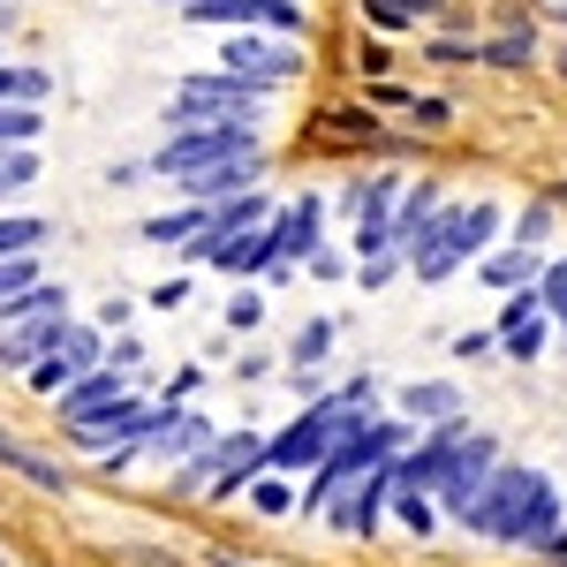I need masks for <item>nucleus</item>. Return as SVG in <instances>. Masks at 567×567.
Masks as SVG:
<instances>
[{"label":"nucleus","instance_id":"22","mask_svg":"<svg viewBox=\"0 0 567 567\" xmlns=\"http://www.w3.org/2000/svg\"><path fill=\"white\" fill-rule=\"evenodd\" d=\"M386 205H393V175L349 182V213H355V219H386ZM386 227H393V219H386Z\"/></svg>","mask_w":567,"mask_h":567},{"label":"nucleus","instance_id":"41","mask_svg":"<svg viewBox=\"0 0 567 567\" xmlns=\"http://www.w3.org/2000/svg\"><path fill=\"white\" fill-rule=\"evenodd\" d=\"M159 8H189V0H159Z\"/></svg>","mask_w":567,"mask_h":567},{"label":"nucleus","instance_id":"4","mask_svg":"<svg viewBox=\"0 0 567 567\" xmlns=\"http://www.w3.org/2000/svg\"><path fill=\"white\" fill-rule=\"evenodd\" d=\"M227 152H250V122H197V130H175L159 152H152V175H197V167H213Z\"/></svg>","mask_w":567,"mask_h":567},{"label":"nucleus","instance_id":"9","mask_svg":"<svg viewBox=\"0 0 567 567\" xmlns=\"http://www.w3.org/2000/svg\"><path fill=\"white\" fill-rule=\"evenodd\" d=\"M61 310H39V318H23V326H0V371H31L53 341H61Z\"/></svg>","mask_w":567,"mask_h":567},{"label":"nucleus","instance_id":"43","mask_svg":"<svg viewBox=\"0 0 567 567\" xmlns=\"http://www.w3.org/2000/svg\"><path fill=\"white\" fill-rule=\"evenodd\" d=\"M560 326H567V303H560Z\"/></svg>","mask_w":567,"mask_h":567},{"label":"nucleus","instance_id":"17","mask_svg":"<svg viewBox=\"0 0 567 567\" xmlns=\"http://www.w3.org/2000/svg\"><path fill=\"white\" fill-rule=\"evenodd\" d=\"M265 16V0H189L182 23H219V31H250Z\"/></svg>","mask_w":567,"mask_h":567},{"label":"nucleus","instance_id":"36","mask_svg":"<svg viewBox=\"0 0 567 567\" xmlns=\"http://www.w3.org/2000/svg\"><path fill=\"white\" fill-rule=\"evenodd\" d=\"M265 318V303L258 296H250V288H243V296H235V303H227V326H235V333H250V326H258Z\"/></svg>","mask_w":567,"mask_h":567},{"label":"nucleus","instance_id":"23","mask_svg":"<svg viewBox=\"0 0 567 567\" xmlns=\"http://www.w3.org/2000/svg\"><path fill=\"white\" fill-rule=\"evenodd\" d=\"M31 182H39V152L31 144H0V197L31 189Z\"/></svg>","mask_w":567,"mask_h":567},{"label":"nucleus","instance_id":"42","mask_svg":"<svg viewBox=\"0 0 567 567\" xmlns=\"http://www.w3.org/2000/svg\"><path fill=\"white\" fill-rule=\"evenodd\" d=\"M560 76H567V53H560Z\"/></svg>","mask_w":567,"mask_h":567},{"label":"nucleus","instance_id":"13","mask_svg":"<svg viewBox=\"0 0 567 567\" xmlns=\"http://www.w3.org/2000/svg\"><path fill=\"white\" fill-rule=\"evenodd\" d=\"M272 235H280V265H288V258H310V250H318V197L288 205V213L272 219Z\"/></svg>","mask_w":567,"mask_h":567},{"label":"nucleus","instance_id":"33","mask_svg":"<svg viewBox=\"0 0 567 567\" xmlns=\"http://www.w3.org/2000/svg\"><path fill=\"white\" fill-rule=\"evenodd\" d=\"M250 507H258V515H288L296 499H288V484H280V477H265L258 492H250Z\"/></svg>","mask_w":567,"mask_h":567},{"label":"nucleus","instance_id":"18","mask_svg":"<svg viewBox=\"0 0 567 567\" xmlns=\"http://www.w3.org/2000/svg\"><path fill=\"white\" fill-rule=\"evenodd\" d=\"M537 272H545V258L523 250V243H515V250H499V258H484V280H492V288H529Z\"/></svg>","mask_w":567,"mask_h":567},{"label":"nucleus","instance_id":"38","mask_svg":"<svg viewBox=\"0 0 567 567\" xmlns=\"http://www.w3.org/2000/svg\"><path fill=\"white\" fill-rule=\"evenodd\" d=\"M529 553H545V560H567V529H545V537H537Z\"/></svg>","mask_w":567,"mask_h":567},{"label":"nucleus","instance_id":"15","mask_svg":"<svg viewBox=\"0 0 567 567\" xmlns=\"http://www.w3.org/2000/svg\"><path fill=\"white\" fill-rule=\"evenodd\" d=\"M205 439H213V424H205V416H182V409H175V416L144 439V446H152V454H167V462H182V454H197Z\"/></svg>","mask_w":567,"mask_h":567},{"label":"nucleus","instance_id":"31","mask_svg":"<svg viewBox=\"0 0 567 567\" xmlns=\"http://www.w3.org/2000/svg\"><path fill=\"white\" fill-rule=\"evenodd\" d=\"M545 235H553V205H529V213L515 219V243H523V250H537Z\"/></svg>","mask_w":567,"mask_h":567},{"label":"nucleus","instance_id":"12","mask_svg":"<svg viewBox=\"0 0 567 567\" xmlns=\"http://www.w3.org/2000/svg\"><path fill=\"white\" fill-rule=\"evenodd\" d=\"M386 492H393V470L379 462V470H371L363 484H349V492H341V507H333V523L349 529V537H371V529H379V499H386Z\"/></svg>","mask_w":567,"mask_h":567},{"label":"nucleus","instance_id":"1","mask_svg":"<svg viewBox=\"0 0 567 567\" xmlns=\"http://www.w3.org/2000/svg\"><path fill=\"white\" fill-rule=\"evenodd\" d=\"M553 515H560L553 477H537V470H492L462 523L477 529V537H499V545H537L553 529Z\"/></svg>","mask_w":567,"mask_h":567},{"label":"nucleus","instance_id":"29","mask_svg":"<svg viewBox=\"0 0 567 567\" xmlns=\"http://www.w3.org/2000/svg\"><path fill=\"white\" fill-rule=\"evenodd\" d=\"M393 492H401V523L416 529V537H432V523H439V515H432V499H424L416 484H393Z\"/></svg>","mask_w":567,"mask_h":567},{"label":"nucleus","instance_id":"27","mask_svg":"<svg viewBox=\"0 0 567 567\" xmlns=\"http://www.w3.org/2000/svg\"><path fill=\"white\" fill-rule=\"evenodd\" d=\"M23 288H39V258H31V250H23V258H0V303L23 296Z\"/></svg>","mask_w":567,"mask_h":567},{"label":"nucleus","instance_id":"8","mask_svg":"<svg viewBox=\"0 0 567 567\" xmlns=\"http://www.w3.org/2000/svg\"><path fill=\"white\" fill-rule=\"evenodd\" d=\"M219 69H235V76H250V84H280V76L303 69V53H296V45H265V39H250V31H235V39L219 45Z\"/></svg>","mask_w":567,"mask_h":567},{"label":"nucleus","instance_id":"21","mask_svg":"<svg viewBox=\"0 0 567 567\" xmlns=\"http://www.w3.org/2000/svg\"><path fill=\"white\" fill-rule=\"evenodd\" d=\"M439 213V189L424 182V189H409V205H401V219H393V250H409L416 235H424V219Z\"/></svg>","mask_w":567,"mask_h":567},{"label":"nucleus","instance_id":"5","mask_svg":"<svg viewBox=\"0 0 567 567\" xmlns=\"http://www.w3.org/2000/svg\"><path fill=\"white\" fill-rule=\"evenodd\" d=\"M341 416H349V401H341V393H333V401H318L303 424H288V432L265 446V462H272V470H303V462H326V454H333V439H341Z\"/></svg>","mask_w":567,"mask_h":567},{"label":"nucleus","instance_id":"30","mask_svg":"<svg viewBox=\"0 0 567 567\" xmlns=\"http://www.w3.org/2000/svg\"><path fill=\"white\" fill-rule=\"evenodd\" d=\"M258 23H272L280 39H303V8H296V0H265V16H258Z\"/></svg>","mask_w":567,"mask_h":567},{"label":"nucleus","instance_id":"25","mask_svg":"<svg viewBox=\"0 0 567 567\" xmlns=\"http://www.w3.org/2000/svg\"><path fill=\"white\" fill-rule=\"evenodd\" d=\"M39 243H45V219L0 213V258H23V250H39Z\"/></svg>","mask_w":567,"mask_h":567},{"label":"nucleus","instance_id":"14","mask_svg":"<svg viewBox=\"0 0 567 567\" xmlns=\"http://www.w3.org/2000/svg\"><path fill=\"white\" fill-rule=\"evenodd\" d=\"M0 470H16V477L39 484V492H69V477H61V470H53L45 454H31L23 439H8V432H0Z\"/></svg>","mask_w":567,"mask_h":567},{"label":"nucleus","instance_id":"16","mask_svg":"<svg viewBox=\"0 0 567 567\" xmlns=\"http://www.w3.org/2000/svg\"><path fill=\"white\" fill-rule=\"evenodd\" d=\"M213 227V205H182V213H159V219H144V243H167V250H182L189 235H205Z\"/></svg>","mask_w":567,"mask_h":567},{"label":"nucleus","instance_id":"28","mask_svg":"<svg viewBox=\"0 0 567 567\" xmlns=\"http://www.w3.org/2000/svg\"><path fill=\"white\" fill-rule=\"evenodd\" d=\"M0 99H31V106H39L45 76H39V69H8V61H0Z\"/></svg>","mask_w":567,"mask_h":567},{"label":"nucleus","instance_id":"19","mask_svg":"<svg viewBox=\"0 0 567 567\" xmlns=\"http://www.w3.org/2000/svg\"><path fill=\"white\" fill-rule=\"evenodd\" d=\"M401 409H409V416H432V424H439V416H462V393L439 386V379H416V386L401 393Z\"/></svg>","mask_w":567,"mask_h":567},{"label":"nucleus","instance_id":"2","mask_svg":"<svg viewBox=\"0 0 567 567\" xmlns=\"http://www.w3.org/2000/svg\"><path fill=\"white\" fill-rule=\"evenodd\" d=\"M265 84L235 76V69H213V76H182V91L167 99V122L175 130H197V122H250L258 114Z\"/></svg>","mask_w":567,"mask_h":567},{"label":"nucleus","instance_id":"35","mask_svg":"<svg viewBox=\"0 0 567 567\" xmlns=\"http://www.w3.org/2000/svg\"><path fill=\"white\" fill-rule=\"evenodd\" d=\"M499 341H507V355H523V363H529V355L545 349V326L529 318V326H515V333H499Z\"/></svg>","mask_w":567,"mask_h":567},{"label":"nucleus","instance_id":"20","mask_svg":"<svg viewBox=\"0 0 567 567\" xmlns=\"http://www.w3.org/2000/svg\"><path fill=\"white\" fill-rule=\"evenodd\" d=\"M477 61H484V69H529V61H537V45H529V23H523V31H507V39H484V45H477Z\"/></svg>","mask_w":567,"mask_h":567},{"label":"nucleus","instance_id":"10","mask_svg":"<svg viewBox=\"0 0 567 567\" xmlns=\"http://www.w3.org/2000/svg\"><path fill=\"white\" fill-rule=\"evenodd\" d=\"M205 265H219V272H272V265H280V235H272V227H243V235H219Z\"/></svg>","mask_w":567,"mask_h":567},{"label":"nucleus","instance_id":"11","mask_svg":"<svg viewBox=\"0 0 567 567\" xmlns=\"http://www.w3.org/2000/svg\"><path fill=\"white\" fill-rule=\"evenodd\" d=\"M130 393V379L114 371V363H91L84 379H69V386L53 393L61 401V424H76V416H91V409H106V401H122Z\"/></svg>","mask_w":567,"mask_h":567},{"label":"nucleus","instance_id":"40","mask_svg":"<svg viewBox=\"0 0 567 567\" xmlns=\"http://www.w3.org/2000/svg\"><path fill=\"white\" fill-rule=\"evenodd\" d=\"M213 567H243V560H227V553H213Z\"/></svg>","mask_w":567,"mask_h":567},{"label":"nucleus","instance_id":"32","mask_svg":"<svg viewBox=\"0 0 567 567\" xmlns=\"http://www.w3.org/2000/svg\"><path fill=\"white\" fill-rule=\"evenodd\" d=\"M326 349H333V326H326V318H310L303 333H296V363H318Z\"/></svg>","mask_w":567,"mask_h":567},{"label":"nucleus","instance_id":"24","mask_svg":"<svg viewBox=\"0 0 567 567\" xmlns=\"http://www.w3.org/2000/svg\"><path fill=\"white\" fill-rule=\"evenodd\" d=\"M363 8H371V23H379V31H409V23L439 16V0H363Z\"/></svg>","mask_w":567,"mask_h":567},{"label":"nucleus","instance_id":"7","mask_svg":"<svg viewBox=\"0 0 567 567\" xmlns=\"http://www.w3.org/2000/svg\"><path fill=\"white\" fill-rule=\"evenodd\" d=\"M258 175H265V159H258V144H250V152H227V159L197 167V175H175V189L189 205H219V197H243Z\"/></svg>","mask_w":567,"mask_h":567},{"label":"nucleus","instance_id":"37","mask_svg":"<svg viewBox=\"0 0 567 567\" xmlns=\"http://www.w3.org/2000/svg\"><path fill=\"white\" fill-rule=\"evenodd\" d=\"M310 272H318V280H341V272H349V265L333 258V250H310Z\"/></svg>","mask_w":567,"mask_h":567},{"label":"nucleus","instance_id":"39","mask_svg":"<svg viewBox=\"0 0 567 567\" xmlns=\"http://www.w3.org/2000/svg\"><path fill=\"white\" fill-rule=\"evenodd\" d=\"M152 303H159V310H182V303H189V280H167V288H159Z\"/></svg>","mask_w":567,"mask_h":567},{"label":"nucleus","instance_id":"26","mask_svg":"<svg viewBox=\"0 0 567 567\" xmlns=\"http://www.w3.org/2000/svg\"><path fill=\"white\" fill-rule=\"evenodd\" d=\"M39 130H45V114L31 99H0V144H31Z\"/></svg>","mask_w":567,"mask_h":567},{"label":"nucleus","instance_id":"34","mask_svg":"<svg viewBox=\"0 0 567 567\" xmlns=\"http://www.w3.org/2000/svg\"><path fill=\"white\" fill-rule=\"evenodd\" d=\"M537 303H553V310L567 303V258H560V265H545V272H537Z\"/></svg>","mask_w":567,"mask_h":567},{"label":"nucleus","instance_id":"3","mask_svg":"<svg viewBox=\"0 0 567 567\" xmlns=\"http://www.w3.org/2000/svg\"><path fill=\"white\" fill-rule=\"evenodd\" d=\"M492 235H499V205H492V197L470 205V213H439L432 235H424V243H409V265H416V280H446V272L470 258L477 243H492Z\"/></svg>","mask_w":567,"mask_h":567},{"label":"nucleus","instance_id":"6","mask_svg":"<svg viewBox=\"0 0 567 567\" xmlns=\"http://www.w3.org/2000/svg\"><path fill=\"white\" fill-rule=\"evenodd\" d=\"M492 470H499V446H492V439H477V432H462V439H454V454H446V470H439V499L470 515V499L484 492V477H492Z\"/></svg>","mask_w":567,"mask_h":567}]
</instances>
